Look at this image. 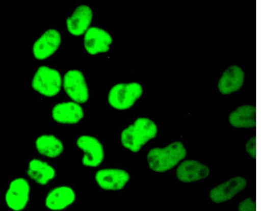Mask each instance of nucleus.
<instances>
[{
  "label": "nucleus",
  "mask_w": 261,
  "mask_h": 211,
  "mask_svg": "<svg viewBox=\"0 0 261 211\" xmlns=\"http://www.w3.org/2000/svg\"><path fill=\"white\" fill-rule=\"evenodd\" d=\"M157 133L158 127L153 121L146 117H139L122 131L121 142L124 147L136 153L154 138Z\"/></svg>",
  "instance_id": "1"
},
{
  "label": "nucleus",
  "mask_w": 261,
  "mask_h": 211,
  "mask_svg": "<svg viewBox=\"0 0 261 211\" xmlns=\"http://www.w3.org/2000/svg\"><path fill=\"white\" fill-rule=\"evenodd\" d=\"M187 150L180 141H175L163 148H151L147 154L150 169L164 173L175 167L187 156Z\"/></svg>",
  "instance_id": "2"
},
{
  "label": "nucleus",
  "mask_w": 261,
  "mask_h": 211,
  "mask_svg": "<svg viewBox=\"0 0 261 211\" xmlns=\"http://www.w3.org/2000/svg\"><path fill=\"white\" fill-rule=\"evenodd\" d=\"M143 92V87L139 83H118L110 89L108 96V102L115 109L126 110L134 105Z\"/></svg>",
  "instance_id": "3"
},
{
  "label": "nucleus",
  "mask_w": 261,
  "mask_h": 211,
  "mask_svg": "<svg viewBox=\"0 0 261 211\" xmlns=\"http://www.w3.org/2000/svg\"><path fill=\"white\" fill-rule=\"evenodd\" d=\"M62 84L60 72L46 66H41L38 68L32 81V87L34 90L48 97L57 95Z\"/></svg>",
  "instance_id": "4"
},
{
  "label": "nucleus",
  "mask_w": 261,
  "mask_h": 211,
  "mask_svg": "<svg viewBox=\"0 0 261 211\" xmlns=\"http://www.w3.org/2000/svg\"><path fill=\"white\" fill-rule=\"evenodd\" d=\"M30 185L23 177H17L9 183L5 194L7 207L14 211H21L27 206L30 199Z\"/></svg>",
  "instance_id": "5"
},
{
  "label": "nucleus",
  "mask_w": 261,
  "mask_h": 211,
  "mask_svg": "<svg viewBox=\"0 0 261 211\" xmlns=\"http://www.w3.org/2000/svg\"><path fill=\"white\" fill-rule=\"evenodd\" d=\"M76 144L84 152L82 159L83 166L96 168L102 163L105 157L104 148L96 137L88 135H81L77 138Z\"/></svg>",
  "instance_id": "6"
},
{
  "label": "nucleus",
  "mask_w": 261,
  "mask_h": 211,
  "mask_svg": "<svg viewBox=\"0 0 261 211\" xmlns=\"http://www.w3.org/2000/svg\"><path fill=\"white\" fill-rule=\"evenodd\" d=\"M62 85L67 95L73 101L81 104L88 101L89 91L81 71L71 69L67 71L64 75Z\"/></svg>",
  "instance_id": "7"
},
{
  "label": "nucleus",
  "mask_w": 261,
  "mask_h": 211,
  "mask_svg": "<svg viewBox=\"0 0 261 211\" xmlns=\"http://www.w3.org/2000/svg\"><path fill=\"white\" fill-rule=\"evenodd\" d=\"M95 180L99 188L106 191L122 190L130 179L129 173L118 168H103L95 174Z\"/></svg>",
  "instance_id": "8"
},
{
  "label": "nucleus",
  "mask_w": 261,
  "mask_h": 211,
  "mask_svg": "<svg viewBox=\"0 0 261 211\" xmlns=\"http://www.w3.org/2000/svg\"><path fill=\"white\" fill-rule=\"evenodd\" d=\"M112 41V37L109 32L95 27L87 30L84 39L85 49L92 55L108 51Z\"/></svg>",
  "instance_id": "9"
},
{
  "label": "nucleus",
  "mask_w": 261,
  "mask_h": 211,
  "mask_svg": "<svg viewBox=\"0 0 261 211\" xmlns=\"http://www.w3.org/2000/svg\"><path fill=\"white\" fill-rule=\"evenodd\" d=\"M61 42V35L57 30H46L34 43L33 53L35 58L43 60L53 55Z\"/></svg>",
  "instance_id": "10"
},
{
  "label": "nucleus",
  "mask_w": 261,
  "mask_h": 211,
  "mask_svg": "<svg viewBox=\"0 0 261 211\" xmlns=\"http://www.w3.org/2000/svg\"><path fill=\"white\" fill-rule=\"evenodd\" d=\"M51 116L58 123L75 124L83 119L84 112L80 103L66 101L55 104L52 109Z\"/></svg>",
  "instance_id": "11"
},
{
  "label": "nucleus",
  "mask_w": 261,
  "mask_h": 211,
  "mask_svg": "<svg viewBox=\"0 0 261 211\" xmlns=\"http://www.w3.org/2000/svg\"><path fill=\"white\" fill-rule=\"evenodd\" d=\"M74 190L68 186H60L51 189L47 194L44 203L48 209L59 211L64 210L75 201Z\"/></svg>",
  "instance_id": "12"
},
{
  "label": "nucleus",
  "mask_w": 261,
  "mask_h": 211,
  "mask_svg": "<svg viewBox=\"0 0 261 211\" xmlns=\"http://www.w3.org/2000/svg\"><path fill=\"white\" fill-rule=\"evenodd\" d=\"M246 186L245 178L241 176L234 177L212 189L209 196L213 202L221 203L231 199Z\"/></svg>",
  "instance_id": "13"
},
{
  "label": "nucleus",
  "mask_w": 261,
  "mask_h": 211,
  "mask_svg": "<svg viewBox=\"0 0 261 211\" xmlns=\"http://www.w3.org/2000/svg\"><path fill=\"white\" fill-rule=\"evenodd\" d=\"M210 173V170L206 165L193 160L182 162L176 170L178 179L185 183L203 179L209 175Z\"/></svg>",
  "instance_id": "14"
},
{
  "label": "nucleus",
  "mask_w": 261,
  "mask_h": 211,
  "mask_svg": "<svg viewBox=\"0 0 261 211\" xmlns=\"http://www.w3.org/2000/svg\"><path fill=\"white\" fill-rule=\"evenodd\" d=\"M93 16L92 11L90 7L81 5L77 7L71 16L66 19L67 30L75 36L83 34L90 25Z\"/></svg>",
  "instance_id": "15"
},
{
  "label": "nucleus",
  "mask_w": 261,
  "mask_h": 211,
  "mask_svg": "<svg viewBox=\"0 0 261 211\" xmlns=\"http://www.w3.org/2000/svg\"><path fill=\"white\" fill-rule=\"evenodd\" d=\"M244 73L241 67L231 65L228 67L220 78L218 88L223 94L227 95L240 90L244 81Z\"/></svg>",
  "instance_id": "16"
},
{
  "label": "nucleus",
  "mask_w": 261,
  "mask_h": 211,
  "mask_svg": "<svg viewBox=\"0 0 261 211\" xmlns=\"http://www.w3.org/2000/svg\"><path fill=\"white\" fill-rule=\"evenodd\" d=\"M27 173L30 178L41 186L47 184L56 175V170L51 165L36 158L29 162Z\"/></svg>",
  "instance_id": "17"
},
{
  "label": "nucleus",
  "mask_w": 261,
  "mask_h": 211,
  "mask_svg": "<svg viewBox=\"0 0 261 211\" xmlns=\"http://www.w3.org/2000/svg\"><path fill=\"white\" fill-rule=\"evenodd\" d=\"M35 145L41 155L50 159L59 156L64 149L62 141L51 134H43L35 140Z\"/></svg>",
  "instance_id": "18"
},
{
  "label": "nucleus",
  "mask_w": 261,
  "mask_h": 211,
  "mask_svg": "<svg viewBox=\"0 0 261 211\" xmlns=\"http://www.w3.org/2000/svg\"><path fill=\"white\" fill-rule=\"evenodd\" d=\"M230 125L236 128H252L256 125V108L250 104L239 107L228 117Z\"/></svg>",
  "instance_id": "19"
},
{
  "label": "nucleus",
  "mask_w": 261,
  "mask_h": 211,
  "mask_svg": "<svg viewBox=\"0 0 261 211\" xmlns=\"http://www.w3.org/2000/svg\"><path fill=\"white\" fill-rule=\"evenodd\" d=\"M240 211H254L256 210V204L251 198H247L241 201L238 206Z\"/></svg>",
  "instance_id": "20"
},
{
  "label": "nucleus",
  "mask_w": 261,
  "mask_h": 211,
  "mask_svg": "<svg viewBox=\"0 0 261 211\" xmlns=\"http://www.w3.org/2000/svg\"><path fill=\"white\" fill-rule=\"evenodd\" d=\"M245 149L249 155L252 158L256 157V138L251 137L245 145Z\"/></svg>",
  "instance_id": "21"
}]
</instances>
